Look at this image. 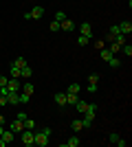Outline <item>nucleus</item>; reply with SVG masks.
<instances>
[{
  "label": "nucleus",
  "mask_w": 132,
  "mask_h": 147,
  "mask_svg": "<svg viewBox=\"0 0 132 147\" xmlns=\"http://www.w3.org/2000/svg\"><path fill=\"white\" fill-rule=\"evenodd\" d=\"M7 103L18 105L20 103V92H7Z\"/></svg>",
  "instance_id": "obj_9"
},
{
  "label": "nucleus",
  "mask_w": 132,
  "mask_h": 147,
  "mask_svg": "<svg viewBox=\"0 0 132 147\" xmlns=\"http://www.w3.org/2000/svg\"><path fill=\"white\" fill-rule=\"evenodd\" d=\"M93 44H95V49H97V51H101L104 46H106V40H97V42H93Z\"/></svg>",
  "instance_id": "obj_31"
},
{
  "label": "nucleus",
  "mask_w": 132,
  "mask_h": 147,
  "mask_svg": "<svg viewBox=\"0 0 132 147\" xmlns=\"http://www.w3.org/2000/svg\"><path fill=\"white\" fill-rule=\"evenodd\" d=\"M11 77H20V66H16V64H11Z\"/></svg>",
  "instance_id": "obj_25"
},
{
  "label": "nucleus",
  "mask_w": 132,
  "mask_h": 147,
  "mask_svg": "<svg viewBox=\"0 0 132 147\" xmlns=\"http://www.w3.org/2000/svg\"><path fill=\"white\" fill-rule=\"evenodd\" d=\"M29 16H31V20H40V18L44 16V9L38 5V7H33L31 11H29Z\"/></svg>",
  "instance_id": "obj_8"
},
{
  "label": "nucleus",
  "mask_w": 132,
  "mask_h": 147,
  "mask_svg": "<svg viewBox=\"0 0 132 147\" xmlns=\"http://www.w3.org/2000/svg\"><path fill=\"white\" fill-rule=\"evenodd\" d=\"M88 84H95V86H97V84H99V75H97V73L90 75V77H88Z\"/></svg>",
  "instance_id": "obj_28"
},
{
  "label": "nucleus",
  "mask_w": 132,
  "mask_h": 147,
  "mask_svg": "<svg viewBox=\"0 0 132 147\" xmlns=\"http://www.w3.org/2000/svg\"><path fill=\"white\" fill-rule=\"evenodd\" d=\"M0 136L5 138V143H11V141H13V132H11V129H5V132H2Z\"/></svg>",
  "instance_id": "obj_20"
},
{
  "label": "nucleus",
  "mask_w": 132,
  "mask_h": 147,
  "mask_svg": "<svg viewBox=\"0 0 132 147\" xmlns=\"http://www.w3.org/2000/svg\"><path fill=\"white\" fill-rule=\"evenodd\" d=\"M93 121H95V112H93V110H86V112H84V119H82V125H84V129L93 127Z\"/></svg>",
  "instance_id": "obj_3"
},
{
  "label": "nucleus",
  "mask_w": 132,
  "mask_h": 147,
  "mask_svg": "<svg viewBox=\"0 0 132 147\" xmlns=\"http://www.w3.org/2000/svg\"><path fill=\"white\" fill-rule=\"evenodd\" d=\"M121 51V44H117V42H110V53H119Z\"/></svg>",
  "instance_id": "obj_27"
},
{
  "label": "nucleus",
  "mask_w": 132,
  "mask_h": 147,
  "mask_svg": "<svg viewBox=\"0 0 132 147\" xmlns=\"http://www.w3.org/2000/svg\"><path fill=\"white\" fill-rule=\"evenodd\" d=\"M108 141L112 143V145H117V147H126V141H123V138H121L119 134H114V132H112L110 136H108Z\"/></svg>",
  "instance_id": "obj_7"
},
{
  "label": "nucleus",
  "mask_w": 132,
  "mask_h": 147,
  "mask_svg": "<svg viewBox=\"0 0 132 147\" xmlns=\"http://www.w3.org/2000/svg\"><path fill=\"white\" fill-rule=\"evenodd\" d=\"M7 143H5V138H2V136H0V147H5Z\"/></svg>",
  "instance_id": "obj_39"
},
{
  "label": "nucleus",
  "mask_w": 132,
  "mask_h": 147,
  "mask_svg": "<svg viewBox=\"0 0 132 147\" xmlns=\"http://www.w3.org/2000/svg\"><path fill=\"white\" fill-rule=\"evenodd\" d=\"M79 99H77V94H73V92H66V105H75Z\"/></svg>",
  "instance_id": "obj_16"
},
{
  "label": "nucleus",
  "mask_w": 132,
  "mask_h": 147,
  "mask_svg": "<svg viewBox=\"0 0 132 147\" xmlns=\"http://www.w3.org/2000/svg\"><path fill=\"white\" fill-rule=\"evenodd\" d=\"M99 55H101V59H104V61H108L110 57H114V53H110V49H106V46H104V49L99 51Z\"/></svg>",
  "instance_id": "obj_13"
},
{
  "label": "nucleus",
  "mask_w": 132,
  "mask_h": 147,
  "mask_svg": "<svg viewBox=\"0 0 132 147\" xmlns=\"http://www.w3.org/2000/svg\"><path fill=\"white\" fill-rule=\"evenodd\" d=\"M7 90H9V92H20V90H22V84H20V77H9V84H7Z\"/></svg>",
  "instance_id": "obj_2"
},
{
  "label": "nucleus",
  "mask_w": 132,
  "mask_h": 147,
  "mask_svg": "<svg viewBox=\"0 0 132 147\" xmlns=\"http://www.w3.org/2000/svg\"><path fill=\"white\" fill-rule=\"evenodd\" d=\"M79 33H82L84 37H88V40H90V37H93V24H90V22H82Z\"/></svg>",
  "instance_id": "obj_5"
},
{
  "label": "nucleus",
  "mask_w": 132,
  "mask_h": 147,
  "mask_svg": "<svg viewBox=\"0 0 132 147\" xmlns=\"http://www.w3.org/2000/svg\"><path fill=\"white\" fill-rule=\"evenodd\" d=\"M20 134H22V145H26V147L33 145V129H26V127H24Z\"/></svg>",
  "instance_id": "obj_4"
},
{
  "label": "nucleus",
  "mask_w": 132,
  "mask_h": 147,
  "mask_svg": "<svg viewBox=\"0 0 132 147\" xmlns=\"http://www.w3.org/2000/svg\"><path fill=\"white\" fill-rule=\"evenodd\" d=\"M5 123H7V121H5V114L0 112V125H5Z\"/></svg>",
  "instance_id": "obj_38"
},
{
  "label": "nucleus",
  "mask_w": 132,
  "mask_h": 147,
  "mask_svg": "<svg viewBox=\"0 0 132 147\" xmlns=\"http://www.w3.org/2000/svg\"><path fill=\"white\" fill-rule=\"evenodd\" d=\"M86 44H88V37H84V35L77 37V46H86Z\"/></svg>",
  "instance_id": "obj_32"
},
{
  "label": "nucleus",
  "mask_w": 132,
  "mask_h": 147,
  "mask_svg": "<svg viewBox=\"0 0 132 147\" xmlns=\"http://www.w3.org/2000/svg\"><path fill=\"white\" fill-rule=\"evenodd\" d=\"M2 132H5V125H0V134H2Z\"/></svg>",
  "instance_id": "obj_40"
},
{
  "label": "nucleus",
  "mask_w": 132,
  "mask_h": 147,
  "mask_svg": "<svg viewBox=\"0 0 132 147\" xmlns=\"http://www.w3.org/2000/svg\"><path fill=\"white\" fill-rule=\"evenodd\" d=\"M16 119H20V121L24 123V121H26V114H24V112H18V117H16Z\"/></svg>",
  "instance_id": "obj_37"
},
{
  "label": "nucleus",
  "mask_w": 132,
  "mask_h": 147,
  "mask_svg": "<svg viewBox=\"0 0 132 147\" xmlns=\"http://www.w3.org/2000/svg\"><path fill=\"white\" fill-rule=\"evenodd\" d=\"M22 92H24V94H29V97H31L33 92H35V86H33L31 81H26V84H22Z\"/></svg>",
  "instance_id": "obj_12"
},
{
  "label": "nucleus",
  "mask_w": 132,
  "mask_h": 147,
  "mask_svg": "<svg viewBox=\"0 0 132 147\" xmlns=\"http://www.w3.org/2000/svg\"><path fill=\"white\" fill-rule=\"evenodd\" d=\"M51 31H53V33H55V31H60V22H57V20H53V22H51Z\"/></svg>",
  "instance_id": "obj_33"
},
{
  "label": "nucleus",
  "mask_w": 132,
  "mask_h": 147,
  "mask_svg": "<svg viewBox=\"0 0 132 147\" xmlns=\"http://www.w3.org/2000/svg\"><path fill=\"white\" fill-rule=\"evenodd\" d=\"M119 31L123 33V35H130V33H132V24L126 20V22H121V24H119Z\"/></svg>",
  "instance_id": "obj_11"
},
{
  "label": "nucleus",
  "mask_w": 132,
  "mask_h": 147,
  "mask_svg": "<svg viewBox=\"0 0 132 147\" xmlns=\"http://www.w3.org/2000/svg\"><path fill=\"white\" fill-rule=\"evenodd\" d=\"M51 134H53V129L51 127H42L38 129L35 134H33V145H38V147H46L51 141Z\"/></svg>",
  "instance_id": "obj_1"
},
{
  "label": "nucleus",
  "mask_w": 132,
  "mask_h": 147,
  "mask_svg": "<svg viewBox=\"0 0 132 147\" xmlns=\"http://www.w3.org/2000/svg\"><path fill=\"white\" fill-rule=\"evenodd\" d=\"M55 103L57 105H66V92H57L55 94Z\"/></svg>",
  "instance_id": "obj_15"
},
{
  "label": "nucleus",
  "mask_w": 132,
  "mask_h": 147,
  "mask_svg": "<svg viewBox=\"0 0 132 147\" xmlns=\"http://www.w3.org/2000/svg\"><path fill=\"white\" fill-rule=\"evenodd\" d=\"M79 90H82V86H79V84H70V86H68V90H66V92H73V94H77Z\"/></svg>",
  "instance_id": "obj_23"
},
{
  "label": "nucleus",
  "mask_w": 132,
  "mask_h": 147,
  "mask_svg": "<svg viewBox=\"0 0 132 147\" xmlns=\"http://www.w3.org/2000/svg\"><path fill=\"white\" fill-rule=\"evenodd\" d=\"M75 108H77V110H79V112H82V114H84V112L88 110V101H82V99H79V101H77V103H75Z\"/></svg>",
  "instance_id": "obj_18"
},
{
  "label": "nucleus",
  "mask_w": 132,
  "mask_h": 147,
  "mask_svg": "<svg viewBox=\"0 0 132 147\" xmlns=\"http://www.w3.org/2000/svg\"><path fill=\"white\" fill-rule=\"evenodd\" d=\"M86 90H88V92H90V94H95V92L99 90V88L95 86V84H88V88H86Z\"/></svg>",
  "instance_id": "obj_35"
},
{
  "label": "nucleus",
  "mask_w": 132,
  "mask_h": 147,
  "mask_svg": "<svg viewBox=\"0 0 132 147\" xmlns=\"http://www.w3.org/2000/svg\"><path fill=\"white\" fill-rule=\"evenodd\" d=\"M73 29H75V24H73L68 18H64L62 22H60V31H73Z\"/></svg>",
  "instance_id": "obj_10"
},
{
  "label": "nucleus",
  "mask_w": 132,
  "mask_h": 147,
  "mask_svg": "<svg viewBox=\"0 0 132 147\" xmlns=\"http://www.w3.org/2000/svg\"><path fill=\"white\" fill-rule=\"evenodd\" d=\"M29 101H31V97H29V94H24V92L20 90V103H29Z\"/></svg>",
  "instance_id": "obj_29"
},
{
  "label": "nucleus",
  "mask_w": 132,
  "mask_h": 147,
  "mask_svg": "<svg viewBox=\"0 0 132 147\" xmlns=\"http://www.w3.org/2000/svg\"><path fill=\"white\" fill-rule=\"evenodd\" d=\"M7 84H9V77H7V75H0V88H7Z\"/></svg>",
  "instance_id": "obj_30"
},
{
  "label": "nucleus",
  "mask_w": 132,
  "mask_h": 147,
  "mask_svg": "<svg viewBox=\"0 0 132 147\" xmlns=\"http://www.w3.org/2000/svg\"><path fill=\"white\" fill-rule=\"evenodd\" d=\"M70 127H73V132H75V134L79 132V129H84V125H82V119H75V121L70 123Z\"/></svg>",
  "instance_id": "obj_17"
},
{
  "label": "nucleus",
  "mask_w": 132,
  "mask_h": 147,
  "mask_svg": "<svg viewBox=\"0 0 132 147\" xmlns=\"http://www.w3.org/2000/svg\"><path fill=\"white\" fill-rule=\"evenodd\" d=\"M9 129H11L13 134H20V132L24 129V123L20 121V119H16V121H11V123H9Z\"/></svg>",
  "instance_id": "obj_6"
},
{
  "label": "nucleus",
  "mask_w": 132,
  "mask_h": 147,
  "mask_svg": "<svg viewBox=\"0 0 132 147\" xmlns=\"http://www.w3.org/2000/svg\"><path fill=\"white\" fill-rule=\"evenodd\" d=\"M31 75H33V70H31V66H29V64H26V66H22V68H20V77H26V79H29Z\"/></svg>",
  "instance_id": "obj_14"
},
{
  "label": "nucleus",
  "mask_w": 132,
  "mask_h": 147,
  "mask_svg": "<svg viewBox=\"0 0 132 147\" xmlns=\"http://www.w3.org/2000/svg\"><path fill=\"white\" fill-rule=\"evenodd\" d=\"M64 18H66V13H64V11H57L55 13V20H57V22H62Z\"/></svg>",
  "instance_id": "obj_34"
},
{
  "label": "nucleus",
  "mask_w": 132,
  "mask_h": 147,
  "mask_svg": "<svg viewBox=\"0 0 132 147\" xmlns=\"http://www.w3.org/2000/svg\"><path fill=\"white\" fill-rule=\"evenodd\" d=\"M79 143H82V141H79L77 136H70V138H68V141H66V143H64V145H66V147H77V145H79Z\"/></svg>",
  "instance_id": "obj_19"
},
{
  "label": "nucleus",
  "mask_w": 132,
  "mask_h": 147,
  "mask_svg": "<svg viewBox=\"0 0 132 147\" xmlns=\"http://www.w3.org/2000/svg\"><path fill=\"white\" fill-rule=\"evenodd\" d=\"M121 53H123V55H128V57H130L132 55V46H130V44H123V46H121Z\"/></svg>",
  "instance_id": "obj_21"
},
{
  "label": "nucleus",
  "mask_w": 132,
  "mask_h": 147,
  "mask_svg": "<svg viewBox=\"0 0 132 147\" xmlns=\"http://www.w3.org/2000/svg\"><path fill=\"white\" fill-rule=\"evenodd\" d=\"M35 125H38V123L33 121V119L26 117V121H24V127H26V129H35Z\"/></svg>",
  "instance_id": "obj_22"
},
{
  "label": "nucleus",
  "mask_w": 132,
  "mask_h": 147,
  "mask_svg": "<svg viewBox=\"0 0 132 147\" xmlns=\"http://www.w3.org/2000/svg\"><path fill=\"white\" fill-rule=\"evenodd\" d=\"M13 64L22 68V66H26V59H24V57H16V59H13Z\"/></svg>",
  "instance_id": "obj_26"
},
{
  "label": "nucleus",
  "mask_w": 132,
  "mask_h": 147,
  "mask_svg": "<svg viewBox=\"0 0 132 147\" xmlns=\"http://www.w3.org/2000/svg\"><path fill=\"white\" fill-rule=\"evenodd\" d=\"M108 64H110V68H119V66H121V61L117 59V57H110V59H108Z\"/></svg>",
  "instance_id": "obj_24"
},
{
  "label": "nucleus",
  "mask_w": 132,
  "mask_h": 147,
  "mask_svg": "<svg viewBox=\"0 0 132 147\" xmlns=\"http://www.w3.org/2000/svg\"><path fill=\"white\" fill-rule=\"evenodd\" d=\"M2 105H9V103H7V97H5V94H0V108H2Z\"/></svg>",
  "instance_id": "obj_36"
}]
</instances>
